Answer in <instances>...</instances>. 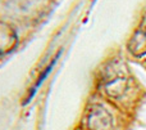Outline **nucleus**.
Instances as JSON below:
<instances>
[{
  "label": "nucleus",
  "instance_id": "nucleus-1",
  "mask_svg": "<svg viewBox=\"0 0 146 130\" xmlns=\"http://www.w3.org/2000/svg\"><path fill=\"white\" fill-rule=\"evenodd\" d=\"M128 49L133 56L141 57L146 54V18L141 22L136 32L128 43Z\"/></svg>",
  "mask_w": 146,
  "mask_h": 130
},
{
  "label": "nucleus",
  "instance_id": "nucleus-2",
  "mask_svg": "<svg viewBox=\"0 0 146 130\" xmlns=\"http://www.w3.org/2000/svg\"><path fill=\"white\" fill-rule=\"evenodd\" d=\"M90 128L92 130H109L110 128V116L104 110H96L90 115Z\"/></svg>",
  "mask_w": 146,
  "mask_h": 130
},
{
  "label": "nucleus",
  "instance_id": "nucleus-3",
  "mask_svg": "<svg viewBox=\"0 0 146 130\" xmlns=\"http://www.w3.org/2000/svg\"><path fill=\"white\" fill-rule=\"evenodd\" d=\"M15 43V35L9 27L0 23V54L8 52Z\"/></svg>",
  "mask_w": 146,
  "mask_h": 130
},
{
  "label": "nucleus",
  "instance_id": "nucleus-4",
  "mask_svg": "<svg viewBox=\"0 0 146 130\" xmlns=\"http://www.w3.org/2000/svg\"><path fill=\"white\" fill-rule=\"evenodd\" d=\"M59 54H60V53H59ZM59 54H58V56L55 57V58L53 59V61L50 62V63H49V66L46 67V68H45V70H44V71H42V74L40 75V77H38V79L36 80L35 85H33V88H32V89H31V92H30V94H28V97L26 98L25 103H28V102H30L31 99H32V97H33V95H35L36 90H37L38 88H40V85H41V84H42V82H44V80L46 79V76H48V75L50 74V71H51V70H53V67H54V63H55V62H56V59L59 58Z\"/></svg>",
  "mask_w": 146,
  "mask_h": 130
}]
</instances>
